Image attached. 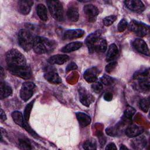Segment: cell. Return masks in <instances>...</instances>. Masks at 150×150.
<instances>
[{
    "mask_svg": "<svg viewBox=\"0 0 150 150\" xmlns=\"http://www.w3.org/2000/svg\"><path fill=\"white\" fill-rule=\"evenodd\" d=\"M56 43L46 38L36 36L34 39L33 49L39 54L50 53L56 47Z\"/></svg>",
    "mask_w": 150,
    "mask_h": 150,
    "instance_id": "1",
    "label": "cell"
},
{
    "mask_svg": "<svg viewBox=\"0 0 150 150\" xmlns=\"http://www.w3.org/2000/svg\"><path fill=\"white\" fill-rule=\"evenodd\" d=\"M69 57L66 54H55L48 59V62L51 64H63L66 63Z\"/></svg>",
    "mask_w": 150,
    "mask_h": 150,
    "instance_id": "19",
    "label": "cell"
},
{
    "mask_svg": "<svg viewBox=\"0 0 150 150\" xmlns=\"http://www.w3.org/2000/svg\"><path fill=\"white\" fill-rule=\"evenodd\" d=\"M5 60L8 67H21L26 66L25 57L15 49H11L6 53Z\"/></svg>",
    "mask_w": 150,
    "mask_h": 150,
    "instance_id": "2",
    "label": "cell"
},
{
    "mask_svg": "<svg viewBox=\"0 0 150 150\" xmlns=\"http://www.w3.org/2000/svg\"><path fill=\"white\" fill-rule=\"evenodd\" d=\"M107 48V43L105 40L103 39H99L96 43L93 46L91 49L89 50L90 52H96L97 53H104L106 51Z\"/></svg>",
    "mask_w": 150,
    "mask_h": 150,
    "instance_id": "18",
    "label": "cell"
},
{
    "mask_svg": "<svg viewBox=\"0 0 150 150\" xmlns=\"http://www.w3.org/2000/svg\"><path fill=\"white\" fill-rule=\"evenodd\" d=\"M117 66V63L116 62H111L106 65L105 68V71L107 73H111L115 69Z\"/></svg>",
    "mask_w": 150,
    "mask_h": 150,
    "instance_id": "38",
    "label": "cell"
},
{
    "mask_svg": "<svg viewBox=\"0 0 150 150\" xmlns=\"http://www.w3.org/2000/svg\"><path fill=\"white\" fill-rule=\"evenodd\" d=\"M45 79L50 83L60 84L62 83V79L59 74L54 71H49L44 74Z\"/></svg>",
    "mask_w": 150,
    "mask_h": 150,
    "instance_id": "20",
    "label": "cell"
},
{
    "mask_svg": "<svg viewBox=\"0 0 150 150\" xmlns=\"http://www.w3.org/2000/svg\"><path fill=\"white\" fill-rule=\"evenodd\" d=\"M1 120L2 121H4L6 120V116L5 113L4 112V111H3V110L1 108Z\"/></svg>",
    "mask_w": 150,
    "mask_h": 150,
    "instance_id": "42",
    "label": "cell"
},
{
    "mask_svg": "<svg viewBox=\"0 0 150 150\" xmlns=\"http://www.w3.org/2000/svg\"><path fill=\"white\" fill-rule=\"evenodd\" d=\"M81 42H73L68 43L62 49V52L64 53H69L79 49L82 46Z\"/></svg>",
    "mask_w": 150,
    "mask_h": 150,
    "instance_id": "23",
    "label": "cell"
},
{
    "mask_svg": "<svg viewBox=\"0 0 150 150\" xmlns=\"http://www.w3.org/2000/svg\"><path fill=\"white\" fill-rule=\"evenodd\" d=\"M128 25L129 29L139 36H144L149 33V26L144 23L132 20Z\"/></svg>",
    "mask_w": 150,
    "mask_h": 150,
    "instance_id": "5",
    "label": "cell"
},
{
    "mask_svg": "<svg viewBox=\"0 0 150 150\" xmlns=\"http://www.w3.org/2000/svg\"><path fill=\"white\" fill-rule=\"evenodd\" d=\"M19 145L20 147L22 149H32V148L31 146V144L29 142V141H28V140L25 139H19Z\"/></svg>",
    "mask_w": 150,
    "mask_h": 150,
    "instance_id": "34",
    "label": "cell"
},
{
    "mask_svg": "<svg viewBox=\"0 0 150 150\" xmlns=\"http://www.w3.org/2000/svg\"><path fill=\"white\" fill-rule=\"evenodd\" d=\"M120 149H122V150H123V149H128V148L126 147V146H125V145H121L120 146Z\"/></svg>",
    "mask_w": 150,
    "mask_h": 150,
    "instance_id": "44",
    "label": "cell"
},
{
    "mask_svg": "<svg viewBox=\"0 0 150 150\" xmlns=\"http://www.w3.org/2000/svg\"><path fill=\"white\" fill-rule=\"evenodd\" d=\"M66 15L69 21L71 22H77L79 19V13L77 8L74 6H71L68 8Z\"/></svg>",
    "mask_w": 150,
    "mask_h": 150,
    "instance_id": "24",
    "label": "cell"
},
{
    "mask_svg": "<svg viewBox=\"0 0 150 150\" xmlns=\"http://www.w3.org/2000/svg\"><path fill=\"white\" fill-rule=\"evenodd\" d=\"M76 117L79 122V124L82 127H85L89 125L91 122L90 117L83 112H78L76 113Z\"/></svg>",
    "mask_w": 150,
    "mask_h": 150,
    "instance_id": "22",
    "label": "cell"
},
{
    "mask_svg": "<svg viewBox=\"0 0 150 150\" xmlns=\"http://www.w3.org/2000/svg\"><path fill=\"white\" fill-rule=\"evenodd\" d=\"M46 3L52 17L56 21H62L64 19V12L62 3L58 1H47Z\"/></svg>",
    "mask_w": 150,
    "mask_h": 150,
    "instance_id": "4",
    "label": "cell"
},
{
    "mask_svg": "<svg viewBox=\"0 0 150 150\" xmlns=\"http://www.w3.org/2000/svg\"><path fill=\"white\" fill-rule=\"evenodd\" d=\"M139 107L144 112H146L149 108V99L148 98L141 99L139 101Z\"/></svg>",
    "mask_w": 150,
    "mask_h": 150,
    "instance_id": "32",
    "label": "cell"
},
{
    "mask_svg": "<svg viewBox=\"0 0 150 150\" xmlns=\"http://www.w3.org/2000/svg\"><path fill=\"white\" fill-rule=\"evenodd\" d=\"M144 131V128L139 125H133L128 127L125 130V134L130 138L136 137L141 134Z\"/></svg>",
    "mask_w": 150,
    "mask_h": 150,
    "instance_id": "17",
    "label": "cell"
},
{
    "mask_svg": "<svg viewBox=\"0 0 150 150\" xmlns=\"http://www.w3.org/2000/svg\"><path fill=\"white\" fill-rule=\"evenodd\" d=\"M100 82L105 86H111L114 83V79L108 75L104 74L100 78Z\"/></svg>",
    "mask_w": 150,
    "mask_h": 150,
    "instance_id": "31",
    "label": "cell"
},
{
    "mask_svg": "<svg viewBox=\"0 0 150 150\" xmlns=\"http://www.w3.org/2000/svg\"><path fill=\"white\" fill-rule=\"evenodd\" d=\"M118 52V49L117 46L114 44H111L108 47V51L106 54V60L107 62L111 61L113 60L117 55Z\"/></svg>",
    "mask_w": 150,
    "mask_h": 150,
    "instance_id": "25",
    "label": "cell"
},
{
    "mask_svg": "<svg viewBox=\"0 0 150 150\" xmlns=\"http://www.w3.org/2000/svg\"><path fill=\"white\" fill-rule=\"evenodd\" d=\"M134 47L138 52L142 53L145 55H149V50L146 42L141 38H137L132 42Z\"/></svg>",
    "mask_w": 150,
    "mask_h": 150,
    "instance_id": "12",
    "label": "cell"
},
{
    "mask_svg": "<svg viewBox=\"0 0 150 150\" xmlns=\"http://www.w3.org/2000/svg\"><path fill=\"white\" fill-rule=\"evenodd\" d=\"M34 38L32 35L26 29H21L18 35V43L25 51H29L33 48Z\"/></svg>",
    "mask_w": 150,
    "mask_h": 150,
    "instance_id": "3",
    "label": "cell"
},
{
    "mask_svg": "<svg viewBox=\"0 0 150 150\" xmlns=\"http://www.w3.org/2000/svg\"><path fill=\"white\" fill-rule=\"evenodd\" d=\"M85 33L84 30L81 29H69L66 30L63 35V39L66 40H71L82 37Z\"/></svg>",
    "mask_w": 150,
    "mask_h": 150,
    "instance_id": "14",
    "label": "cell"
},
{
    "mask_svg": "<svg viewBox=\"0 0 150 150\" xmlns=\"http://www.w3.org/2000/svg\"><path fill=\"white\" fill-rule=\"evenodd\" d=\"M135 110L134 108L131 107H128V108H127L122 116L123 121L126 123H131V122L132 121V116L135 114Z\"/></svg>",
    "mask_w": 150,
    "mask_h": 150,
    "instance_id": "27",
    "label": "cell"
},
{
    "mask_svg": "<svg viewBox=\"0 0 150 150\" xmlns=\"http://www.w3.org/2000/svg\"><path fill=\"white\" fill-rule=\"evenodd\" d=\"M79 100L81 103L86 107H89L94 101L93 96L84 88H80L79 89Z\"/></svg>",
    "mask_w": 150,
    "mask_h": 150,
    "instance_id": "11",
    "label": "cell"
},
{
    "mask_svg": "<svg viewBox=\"0 0 150 150\" xmlns=\"http://www.w3.org/2000/svg\"><path fill=\"white\" fill-rule=\"evenodd\" d=\"M113 98V94L110 92H107L104 95V99L107 101H111Z\"/></svg>",
    "mask_w": 150,
    "mask_h": 150,
    "instance_id": "40",
    "label": "cell"
},
{
    "mask_svg": "<svg viewBox=\"0 0 150 150\" xmlns=\"http://www.w3.org/2000/svg\"><path fill=\"white\" fill-rule=\"evenodd\" d=\"M117 148L116 147L115 144L112 143V142H111L110 144H108L106 147H105V149L107 150V149H110V150H111V149H117Z\"/></svg>",
    "mask_w": 150,
    "mask_h": 150,
    "instance_id": "41",
    "label": "cell"
},
{
    "mask_svg": "<svg viewBox=\"0 0 150 150\" xmlns=\"http://www.w3.org/2000/svg\"><path fill=\"white\" fill-rule=\"evenodd\" d=\"M83 148L87 150H93L97 148L96 142L94 140H87L83 145Z\"/></svg>",
    "mask_w": 150,
    "mask_h": 150,
    "instance_id": "30",
    "label": "cell"
},
{
    "mask_svg": "<svg viewBox=\"0 0 150 150\" xmlns=\"http://www.w3.org/2000/svg\"><path fill=\"white\" fill-rule=\"evenodd\" d=\"M35 84L32 81L24 82L21 88L20 97L24 101H27L32 97L35 90Z\"/></svg>",
    "mask_w": 150,
    "mask_h": 150,
    "instance_id": "7",
    "label": "cell"
},
{
    "mask_svg": "<svg viewBox=\"0 0 150 150\" xmlns=\"http://www.w3.org/2000/svg\"><path fill=\"white\" fill-rule=\"evenodd\" d=\"M8 70L13 76H16L25 80L30 79L32 76L30 68L27 66L21 67H8Z\"/></svg>",
    "mask_w": 150,
    "mask_h": 150,
    "instance_id": "8",
    "label": "cell"
},
{
    "mask_svg": "<svg viewBox=\"0 0 150 150\" xmlns=\"http://www.w3.org/2000/svg\"><path fill=\"white\" fill-rule=\"evenodd\" d=\"M35 102V100H32V101H30L29 103H28L26 106L25 107V108L24 110L23 111V117L25 118V120L28 122L29 119V117L30 115V112L33 105V103Z\"/></svg>",
    "mask_w": 150,
    "mask_h": 150,
    "instance_id": "29",
    "label": "cell"
},
{
    "mask_svg": "<svg viewBox=\"0 0 150 150\" xmlns=\"http://www.w3.org/2000/svg\"><path fill=\"white\" fill-rule=\"evenodd\" d=\"M128 22L125 19H122L118 23V26H117V29L118 32H123L127 27L128 26Z\"/></svg>",
    "mask_w": 150,
    "mask_h": 150,
    "instance_id": "35",
    "label": "cell"
},
{
    "mask_svg": "<svg viewBox=\"0 0 150 150\" xmlns=\"http://www.w3.org/2000/svg\"><path fill=\"white\" fill-rule=\"evenodd\" d=\"M146 144V140L143 138H139L137 139L134 142V145L135 146V148H141L144 146Z\"/></svg>",
    "mask_w": 150,
    "mask_h": 150,
    "instance_id": "37",
    "label": "cell"
},
{
    "mask_svg": "<svg viewBox=\"0 0 150 150\" xmlns=\"http://www.w3.org/2000/svg\"><path fill=\"white\" fill-rule=\"evenodd\" d=\"M138 80V83L139 87L141 90L144 91H148L149 89L150 82H149V77H144L140 79H137Z\"/></svg>",
    "mask_w": 150,
    "mask_h": 150,
    "instance_id": "28",
    "label": "cell"
},
{
    "mask_svg": "<svg viewBox=\"0 0 150 150\" xmlns=\"http://www.w3.org/2000/svg\"><path fill=\"white\" fill-rule=\"evenodd\" d=\"M77 69V66L76 65V64L73 62H71L67 65V66L66 68V72H68V71H70L71 70H76Z\"/></svg>",
    "mask_w": 150,
    "mask_h": 150,
    "instance_id": "39",
    "label": "cell"
},
{
    "mask_svg": "<svg viewBox=\"0 0 150 150\" xmlns=\"http://www.w3.org/2000/svg\"><path fill=\"white\" fill-rule=\"evenodd\" d=\"M98 74V69L96 67H93L87 69L84 71L83 74V77L87 82L94 83L97 81Z\"/></svg>",
    "mask_w": 150,
    "mask_h": 150,
    "instance_id": "13",
    "label": "cell"
},
{
    "mask_svg": "<svg viewBox=\"0 0 150 150\" xmlns=\"http://www.w3.org/2000/svg\"><path fill=\"white\" fill-rule=\"evenodd\" d=\"M116 19H117V16L113 15L106 16L103 20V24L106 26H109L115 21Z\"/></svg>",
    "mask_w": 150,
    "mask_h": 150,
    "instance_id": "33",
    "label": "cell"
},
{
    "mask_svg": "<svg viewBox=\"0 0 150 150\" xmlns=\"http://www.w3.org/2000/svg\"><path fill=\"white\" fill-rule=\"evenodd\" d=\"M36 12L42 21H46L47 20V11L45 5L39 4L36 6Z\"/></svg>",
    "mask_w": 150,
    "mask_h": 150,
    "instance_id": "26",
    "label": "cell"
},
{
    "mask_svg": "<svg viewBox=\"0 0 150 150\" xmlns=\"http://www.w3.org/2000/svg\"><path fill=\"white\" fill-rule=\"evenodd\" d=\"M12 118L13 121L20 127L23 128L25 129L28 132L31 134L32 136L35 137H38V134L31 128L29 125L27 123V121L25 120L24 117L22 115V114L18 111H13L12 114Z\"/></svg>",
    "mask_w": 150,
    "mask_h": 150,
    "instance_id": "6",
    "label": "cell"
},
{
    "mask_svg": "<svg viewBox=\"0 0 150 150\" xmlns=\"http://www.w3.org/2000/svg\"><path fill=\"white\" fill-rule=\"evenodd\" d=\"M124 4L127 8L137 13H141L145 10V6L141 1H139V0L125 1H124Z\"/></svg>",
    "mask_w": 150,
    "mask_h": 150,
    "instance_id": "10",
    "label": "cell"
},
{
    "mask_svg": "<svg viewBox=\"0 0 150 150\" xmlns=\"http://www.w3.org/2000/svg\"><path fill=\"white\" fill-rule=\"evenodd\" d=\"M83 11L87 19L90 22H93L96 20L97 16L99 13L98 8L92 4L84 5Z\"/></svg>",
    "mask_w": 150,
    "mask_h": 150,
    "instance_id": "9",
    "label": "cell"
},
{
    "mask_svg": "<svg viewBox=\"0 0 150 150\" xmlns=\"http://www.w3.org/2000/svg\"><path fill=\"white\" fill-rule=\"evenodd\" d=\"M33 4V2L32 1H19L18 4V11L22 15H28L30 12L31 7Z\"/></svg>",
    "mask_w": 150,
    "mask_h": 150,
    "instance_id": "15",
    "label": "cell"
},
{
    "mask_svg": "<svg viewBox=\"0 0 150 150\" xmlns=\"http://www.w3.org/2000/svg\"><path fill=\"white\" fill-rule=\"evenodd\" d=\"M101 32L100 30H97L91 34H90L86 38L85 40V43L87 46L88 48V50H90L93 46L96 43V42L100 39V36H101Z\"/></svg>",
    "mask_w": 150,
    "mask_h": 150,
    "instance_id": "16",
    "label": "cell"
},
{
    "mask_svg": "<svg viewBox=\"0 0 150 150\" xmlns=\"http://www.w3.org/2000/svg\"><path fill=\"white\" fill-rule=\"evenodd\" d=\"M92 90L96 93H100L103 89V84L100 81H96L91 85Z\"/></svg>",
    "mask_w": 150,
    "mask_h": 150,
    "instance_id": "36",
    "label": "cell"
},
{
    "mask_svg": "<svg viewBox=\"0 0 150 150\" xmlns=\"http://www.w3.org/2000/svg\"><path fill=\"white\" fill-rule=\"evenodd\" d=\"M12 90L11 87L5 81H1L0 84V98L3 100L11 95Z\"/></svg>",
    "mask_w": 150,
    "mask_h": 150,
    "instance_id": "21",
    "label": "cell"
},
{
    "mask_svg": "<svg viewBox=\"0 0 150 150\" xmlns=\"http://www.w3.org/2000/svg\"><path fill=\"white\" fill-rule=\"evenodd\" d=\"M99 139H100V142L101 145H104L105 142V139L104 138V137L103 134L99 135Z\"/></svg>",
    "mask_w": 150,
    "mask_h": 150,
    "instance_id": "43",
    "label": "cell"
}]
</instances>
